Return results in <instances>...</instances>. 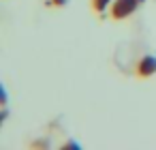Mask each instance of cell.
<instances>
[{"label": "cell", "instance_id": "2", "mask_svg": "<svg viewBox=\"0 0 156 150\" xmlns=\"http://www.w3.org/2000/svg\"><path fill=\"white\" fill-rule=\"evenodd\" d=\"M137 77L139 79H147V77H154L156 75V56H143L139 62H137V69H135Z\"/></svg>", "mask_w": 156, "mask_h": 150}, {"label": "cell", "instance_id": "4", "mask_svg": "<svg viewBox=\"0 0 156 150\" xmlns=\"http://www.w3.org/2000/svg\"><path fill=\"white\" fill-rule=\"evenodd\" d=\"M66 148H75V150H81V144H79V141H71V139H69V141H64V144H62V150H66Z\"/></svg>", "mask_w": 156, "mask_h": 150}, {"label": "cell", "instance_id": "3", "mask_svg": "<svg viewBox=\"0 0 156 150\" xmlns=\"http://www.w3.org/2000/svg\"><path fill=\"white\" fill-rule=\"evenodd\" d=\"M111 5H113V0H92V9L98 15H103L107 9H111Z\"/></svg>", "mask_w": 156, "mask_h": 150}, {"label": "cell", "instance_id": "6", "mask_svg": "<svg viewBox=\"0 0 156 150\" xmlns=\"http://www.w3.org/2000/svg\"><path fill=\"white\" fill-rule=\"evenodd\" d=\"M7 116H9V112H7V109H2V114H0V120H7Z\"/></svg>", "mask_w": 156, "mask_h": 150}, {"label": "cell", "instance_id": "1", "mask_svg": "<svg viewBox=\"0 0 156 150\" xmlns=\"http://www.w3.org/2000/svg\"><path fill=\"white\" fill-rule=\"evenodd\" d=\"M139 0H113L111 5V20H126L139 9Z\"/></svg>", "mask_w": 156, "mask_h": 150}, {"label": "cell", "instance_id": "5", "mask_svg": "<svg viewBox=\"0 0 156 150\" xmlns=\"http://www.w3.org/2000/svg\"><path fill=\"white\" fill-rule=\"evenodd\" d=\"M47 5H51V7H66L69 0H47Z\"/></svg>", "mask_w": 156, "mask_h": 150}]
</instances>
